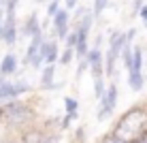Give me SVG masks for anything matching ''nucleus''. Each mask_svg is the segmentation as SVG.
<instances>
[{"instance_id": "f257e3e1", "label": "nucleus", "mask_w": 147, "mask_h": 143, "mask_svg": "<svg viewBox=\"0 0 147 143\" xmlns=\"http://www.w3.org/2000/svg\"><path fill=\"white\" fill-rule=\"evenodd\" d=\"M2 109V117H4V126L13 130H24L28 126L34 124L36 120V111L32 105H28L26 100H11L7 105H0Z\"/></svg>"}, {"instance_id": "f03ea898", "label": "nucleus", "mask_w": 147, "mask_h": 143, "mask_svg": "<svg viewBox=\"0 0 147 143\" xmlns=\"http://www.w3.org/2000/svg\"><path fill=\"white\" fill-rule=\"evenodd\" d=\"M117 98H119L117 85H115V81H111V83H109V88H107V94H105V98L98 103V111H96V120H98V122H105V120H109V117L113 115L115 107H117Z\"/></svg>"}, {"instance_id": "7ed1b4c3", "label": "nucleus", "mask_w": 147, "mask_h": 143, "mask_svg": "<svg viewBox=\"0 0 147 143\" xmlns=\"http://www.w3.org/2000/svg\"><path fill=\"white\" fill-rule=\"evenodd\" d=\"M73 19H70V11H66V9H62L55 17L51 19V28H53V34L58 41H66V37L70 32H73Z\"/></svg>"}, {"instance_id": "20e7f679", "label": "nucleus", "mask_w": 147, "mask_h": 143, "mask_svg": "<svg viewBox=\"0 0 147 143\" xmlns=\"http://www.w3.org/2000/svg\"><path fill=\"white\" fill-rule=\"evenodd\" d=\"M85 62L90 64V73H92V81L94 79H105L107 73H105V52L98 47H92L85 58Z\"/></svg>"}, {"instance_id": "39448f33", "label": "nucleus", "mask_w": 147, "mask_h": 143, "mask_svg": "<svg viewBox=\"0 0 147 143\" xmlns=\"http://www.w3.org/2000/svg\"><path fill=\"white\" fill-rule=\"evenodd\" d=\"M40 32H45V30H43V22H40V17H38L36 11H32L22 24H19V34L26 37V39H34Z\"/></svg>"}, {"instance_id": "423d86ee", "label": "nucleus", "mask_w": 147, "mask_h": 143, "mask_svg": "<svg viewBox=\"0 0 147 143\" xmlns=\"http://www.w3.org/2000/svg\"><path fill=\"white\" fill-rule=\"evenodd\" d=\"M55 70H58V64H47L43 66L40 70V90L45 92H51V90H62L64 88V81H55Z\"/></svg>"}, {"instance_id": "0eeeda50", "label": "nucleus", "mask_w": 147, "mask_h": 143, "mask_svg": "<svg viewBox=\"0 0 147 143\" xmlns=\"http://www.w3.org/2000/svg\"><path fill=\"white\" fill-rule=\"evenodd\" d=\"M19 39V22H17V15H7L4 19V32H2V43L7 47H13Z\"/></svg>"}, {"instance_id": "6e6552de", "label": "nucleus", "mask_w": 147, "mask_h": 143, "mask_svg": "<svg viewBox=\"0 0 147 143\" xmlns=\"http://www.w3.org/2000/svg\"><path fill=\"white\" fill-rule=\"evenodd\" d=\"M19 68V58L15 52H7L2 56V60H0V77L2 79H9L11 75L17 73Z\"/></svg>"}, {"instance_id": "1a4fd4ad", "label": "nucleus", "mask_w": 147, "mask_h": 143, "mask_svg": "<svg viewBox=\"0 0 147 143\" xmlns=\"http://www.w3.org/2000/svg\"><path fill=\"white\" fill-rule=\"evenodd\" d=\"M45 32H40V34H36L34 39H30V43H28V47H26V54H24V58H22V64L24 66H32V62H34V58L38 56V49H40V45L45 43Z\"/></svg>"}, {"instance_id": "9d476101", "label": "nucleus", "mask_w": 147, "mask_h": 143, "mask_svg": "<svg viewBox=\"0 0 147 143\" xmlns=\"http://www.w3.org/2000/svg\"><path fill=\"white\" fill-rule=\"evenodd\" d=\"M45 128L43 126H28V128H24L22 132H19V137H22V141L24 143H43V139H45Z\"/></svg>"}, {"instance_id": "9b49d317", "label": "nucleus", "mask_w": 147, "mask_h": 143, "mask_svg": "<svg viewBox=\"0 0 147 143\" xmlns=\"http://www.w3.org/2000/svg\"><path fill=\"white\" fill-rule=\"evenodd\" d=\"M128 88L132 92H141L145 88V73L143 70H130L128 73Z\"/></svg>"}, {"instance_id": "f8f14e48", "label": "nucleus", "mask_w": 147, "mask_h": 143, "mask_svg": "<svg viewBox=\"0 0 147 143\" xmlns=\"http://www.w3.org/2000/svg\"><path fill=\"white\" fill-rule=\"evenodd\" d=\"M119 60V54L113 52L111 47H107V52H105V73H107V77H113L115 75V64H117Z\"/></svg>"}, {"instance_id": "ddd939ff", "label": "nucleus", "mask_w": 147, "mask_h": 143, "mask_svg": "<svg viewBox=\"0 0 147 143\" xmlns=\"http://www.w3.org/2000/svg\"><path fill=\"white\" fill-rule=\"evenodd\" d=\"M64 113L70 115L73 120L79 117V100L73 98V96H64Z\"/></svg>"}, {"instance_id": "4468645a", "label": "nucleus", "mask_w": 147, "mask_h": 143, "mask_svg": "<svg viewBox=\"0 0 147 143\" xmlns=\"http://www.w3.org/2000/svg\"><path fill=\"white\" fill-rule=\"evenodd\" d=\"M119 62L124 64L126 70H132V64H134V47L132 45H126L124 47V52L119 56Z\"/></svg>"}, {"instance_id": "2eb2a0df", "label": "nucleus", "mask_w": 147, "mask_h": 143, "mask_svg": "<svg viewBox=\"0 0 147 143\" xmlns=\"http://www.w3.org/2000/svg\"><path fill=\"white\" fill-rule=\"evenodd\" d=\"M107 88H109V83L105 79H94V98L98 100H102L105 98V94H107Z\"/></svg>"}, {"instance_id": "dca6fc26", "label": "nucleus", "mask_w": 147, "mask_h": 143, "mask_svg": "<svg viewBox=\"0 0 147 143\" xmlns=\"http://www.w3.org/2000/svg\"><path fill=\"white\" fill-rule=\"evenodd\" d=\"M62 0H49V2H47V11H45V13H47V19H53L55 17V15H58L60 11H62Z\"/></svg>"}, {"instance_id": "f3484780", "label": "nucleus", "mask_w": 147, "mask_h": 143, "mask_svg": "<svg viewBox=\"0 0 147 143\" xmlns=\"http://www.w3.org/2000/svg\"><path fill=\"white\" fill-rule=\"evenodd\" d=\"M73 60H77V52L75 49H68V47H64V52H62V56H60V66H68Z\"/></svg>"}, {"instance_id": "a211bd4d", "label": "nucleus", "mask_w": 147, "mask_h": 143, "mask_svg": "<svg viewBox=\"0 0 147 143\" xmlns=\"http://www.w3.org/2000/svg\"><path fill=\"white\" fill-rule=\"evenodd\" d=\"M15 92H17V98H22L24 94L32 92V85H30L26 79H17V81H15Z\"/></svg>"}, {"instance_id": "6ab92c4d", "label": "nucleus", "mask_w": 147, "mask_h": 143, "mask_svg": "<svg viewBox=\"0 0 147 143\" xmlns=\"http://www.w3.org/2000/svg\"><path fill=\"white\" fill-rule=\"evenodd\" d=\"M109 2H111V0H94V2H92V13L96 15V19L105 13V9L109 7Z\"/></svg>"}, {"instance_id": "aec40b11", "label": "nucleus", "mask_w": 147, "mask_h": 143, "mask_svg": "<svg viewBox=\"0 0 147 143\" xmlns=\"http://www.w3.org/2000/svg\"><path fill=\"white\" fill-rule=\"evenodd\" d=\"M77 43H79V34H77V30L73 28V32L66 37V41H64V47H68V49H77Z\"/></svg>"}, {"instance_id": "412c9836", "label": "nucleus", "mask_w": 147, "mask_h": 143, "mask_svg": "<svg viewBox=\"0 0 147 143\" xmlns=\"http://www.w3.org/2000/svg\"><path fill=\"white\" fill-rule=\"evenodd\" d=\"M17 2L19 0H4V13L7 15H17Z\"/></svg>"}, {"instance_id": "4be33fe9", "label": "nucleus", "mask_w": 147, "mask_h": 143, "mask_svg": "<svg viewBox=\"0 0 147 143\" xmlns=\"http://www.w3.org/2000/svg\"><path fill=\"white\" fill-rule=\"evenodd\" d=\"M85 70H90V64L85 62V60H79V66H77V73H75V83H79L81 75H83Z\"/></svg>"}, {"instance_id": "5701e85b", "label": "nucleus", "mask_w": 147, "mask_h": 143, "mask_svg": "<svg viewBox=\"0 0 147 143\" xmlns=\"http://www.w3.org/2000/svg\"><path fill=\"white\" fill-rule=\"evenodd\" d=\"M145 7V0H132V17H139Z\"/></svg>"}, {"instance_id": "b1692460", "label": "nucleus", "mask_w": 147, "mask_h": 143, "mask_svg": "<svg viewBox=\"0 0 147 143\" xmlns=\"http://www.w3.org/2000/svg\"><path fill=\"white\" fill-rule=\"evenodd\" d=\"M73 122H75L73 117L64 113V115H62V120H60V130H68V128H70V124H73Z\"/></svg>"}, {"instance_id": "393cba45", "label": "nucleus", "mask_w": 147, "mask_h": 143, "mask_svg": "<svg viewBox=\"0 0 147 143\" xmlns=\"http://www.w3.org/2000/svg\"><path fill=\"white\" fill-rule=\"evenodd\" d=\"M0 143H24V141H22L19 135H9V137H4V139H0Z\"/></svg>"}, {"instance_id": "a878e982", "label": "nucleus", "mask_w": 147, "mask_h": 143, "mask_svg": "<svg viewBox=\"0 0 147 143\" xmlns=\"http://www.w3.org/2000/svg\"><path fill=\"white\" fill-rule=\"evenodd\" d=\"M79 7V0H64V9L66 11H77Z\"/></svg>"}, {"instance_id": "bb28decb", "label": "nucleus", "mask_w": 147, "mask_h": 143, "mask_svg": "<svg viewBox=\"0 0 147 143\" xmlns=\"http://www.w3.org/2000/svg\"><path fill=\"white\" fill-rule=\"evenodd\" d=\"M43 143H60V137L53 135V132H47V135H45V139H43Z\"/></svg>"}, {"instance_id": "cd10ccee", "label": "nucleus", "mask_w": 147, "mask_h": 143, "mask_svg": "<svg viewBox=\"0 0 147 143\" xmlns=\"http://www.w3.org/2000/svg\"><path fill=\"white\" fill-rule=\"evenodd\" d=\"M4 19H7V13H4V7L0 9V41H2V32H4Z\"/></svg>"}, {"instance_id": "c85d7f7f", "label": "nucleus", "mask_w": 147, "mask_h": 143, "mask_svg": "<svg viewBox=\"0 0 147 143\" xmlns=\"http://www.w3.org/2000/svg\"><path fill=\"white\" fill-rule=\"evenodd\" d=\"M134 37H136V28H128V30H126V39H128V43H130V45H132Z\"/></svg>"}, {"instance_id": "c756f323", "label": "nucleus", "mask_w": 147, "mask_h": 143, "mask_svg": "<svg viewBox=\"0 0 147 143\" xmlns=\"http://www.w3.org/2000/svg\"><path fill=\"white\" fill-rule=\"evenodd\" d=\"M139 17H141V22H143V26L147 28V2H145V7H143V11H141Z\"/></svg>"}, {"instance_id": "7c9ffc66", "label": "nucleus", "mask_w": 147, "mask_h": 143, "mask_svg": "<svg viewBox=\"0 0 147 143\" xmlns=\"http://www.w3.org/2000/svg\"><path fill=\"white\" fill-rule=\"evenodd\" d=\"M98 143H113V139H111V137H107V139H102V141H98Z\"/></svg>"}, {"instance_id": "2f4dec72", "label": "nucleus", "mask_w": 147, "mask_h": 143, "mask_svg": "<svg viewBox=\"0 0 147 143\" xmlns=\"http://www.w3.org/2000/svg\"><path fill=\"white\" fill-rule=\"evenodd\" d=\"M111 137V135H109ZM111 139H113V143H126V141H121V139H115V137H111Z\"/></svg>"}, {"instance_id": "473e14b6", "label": "nucleus", "mask_w": 147, "mask_h": 143, "mask_svg": "<svg viewBox=\"0 0 147 143\" xmlns=\"http://www.w3.org/2000/svg\"><path fill=\"white\" fill-rule=\"evenodd\" d=\"M0 124H4V117H2V109H0Z\"/></svg>"}, {"instance_id": "72a5a7b5", "label": "nucleus", "mask_w": 147, "mask_h": 143, "mask_svg": "<svg viewBox=\"0 0 147 143\" xmlns=\"http://www.w3.org/2000/svg\"><path fill=\"white\" fill-rule=\"evenodd\" d=\"M136 143H147V137H145V139H141V141H136Z\"/></svg>"}, {"instance_id": "f704fd0d", "label": "nucleus", "mask_w": 147, "mask_h": 143, "mask_svg": "<svg viewBox=\"0 0 147 143\" xmlns=\"http://www.w3.org/2000/svg\"><path fill=\"white\" fill-rule=\"evenodd\" d=\"M34 2H36V4H43V2H45V0H34Z\"/></svg>"}, {"instance_id": "c9c22d12", "label": "nucleus", "mask_w": 147, "mask_h": 143, "mask_svg": "<svg viewBox=\"0 0 147 143\" xmlns=\"http://www.w3.org/2000/svg\"><path fill=\"white\" fill-rule=\"evenodd\" d=\"M145 62H147V49H145Z\"/></svg>"}, {"instance_id": "e433bc0d", "label": "nucleus", "mask_w": 147, "mask_h": 143, "mask_svg": "<svg viewBox=\"0 0 147 143\" xmlns=\"http://www.w3.org/2000/svg\"><path fill=\"white\" fill-rule=\"evenodd\" d=\"M2 81H4V79H2V77H0V85H2Z\"/></svg>"}, {"instance_id": "4c0bfd02", "label": "nucleus", "mask_w": 147, "mask_h": 143, "mask_svg": "<svg viewBox=\"0 0 147 143\" xmlns=\"http://www.w3.org/2000/svg\"><path fill=\"white\" fill-rule=\"evenodd\" d=\"M62 2H64V0H62Z\"/></svg>"}]
</instances>
